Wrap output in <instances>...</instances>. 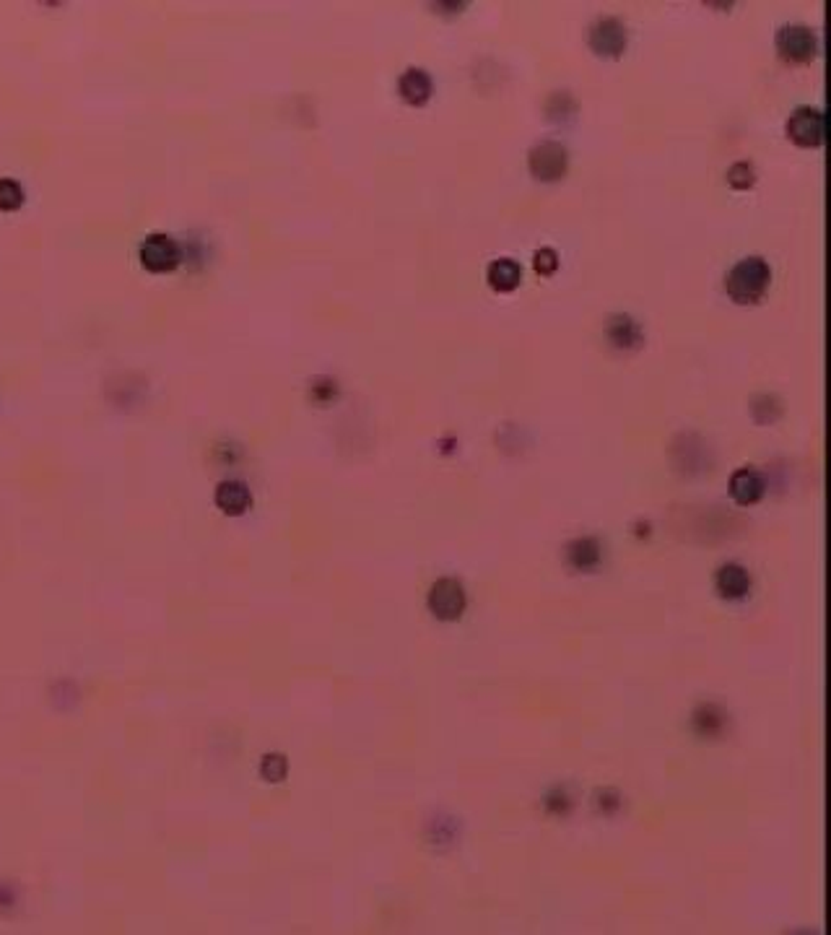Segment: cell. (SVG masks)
Instances as JSON below:
<instances>
[{
	"label": "cell",
	"instance_id": "cell-1",
	"mask_svg": "<svg viewBox=\"0 0 831 935\" xmlns=\"http://www.w3.org/2000/svg\"><path fill=\"white\" fill-rule=\"evenodd\" d=\"M769 283H772V268L769 263L759 258V255H751V258H743L738 260L725 276V291L727 297L735 302V305H756L762 302L764 294L769 291Z\"/></svg>",
	"mask_w": 831,
	"mask_h": 935
},
{
	"label": "cell",
	"instance_id": "cell-7",
	"mask_svg": "<svg viewBox=\"0 0 831 935\" xmlns=\"http://www.w3.org/2000/svg\"><path fill=\"white\" fill-rule=\"evenodd\" d=\"M140 265L151 273H170L179 265V247L167 234L146 237L138 250Z\"/></svg>",
	"mask_w": 831,
	"mask_h": 935
},
{
	"label": "cell",
	"instance_id": "cell-12",
	"mask_svg": "<svg viewBox=\"0 0 831 935\" xmlns=\"http://www.w3.org/2000/svg\"><path fill=\"white\" fill-rule=\"evenodd\" d=\"M566 564L577 572H590L600 564L603 559V546L598 538L592 535H582V538H574L569 546H566Z\"/></svg>",
	"mask_w": 831,
	"mask_h": 935
},
{
	"label": "cell",
	"instance_id": "cell-17",
	"mask_svg": "<svg viewBox=\"0 0 831 935\" xmlns=\"http://www.w3.org/2000/svg\"><path fill=\"white\" fill-rule=\"evenodd\" d=\"M24 203V190L16 179H0V210H16Z\"/></svg>",
	"mask_w": 831,
	"mask_h": 935
},
{
	"label": "cell",
	"instance_id": "cell-5",
	"mask_svg": "<svg viewBox=\"0 0 831 935\" xmlns=\"http://www.w3.org/2000/svg\"><path fill=\"white\" fill-rule=\"evenodd\" d=\"M426 606L439 622H457L465 614V606H468L465 588L457 580H452V577L437 580L431 585V590H429Z\"/></svg>",
	"mask_w": 831,
	"mask_h": 935
},
{
	"label": "cell",
	"instance_id": "cell-13",
	"mask_svg": "<svg viewBox=\"0 0 831 935\" xmlns=\"http://www.w3.org/2000/svg\"><path fill=\"white\" fill-rule=\"evenodd\" d=\"M605 336L611 341L613 348H621V351H631V348L642 346V328L637 325L634 317L629 314H616L608 320V328H605Z\"/></svg>",
	"mask_w": 831,
	"mask_h": 935
},
{
	"label": "cell",
	"instance_id": "cell-19",
	"mask_svg": "<svg viewBox=\"0 0 831 935\" xmlns=\"http://www.w3.org/2000/svg\"><path fill=\"white\" fill-rule=\"evenodd\" d=\"M533 268L541 273V276H554L558 271V255L551 247H541L535 255H533Z\"/></svg>",
	"mask_w": 831,
	"mask_h": 935
},
{
	"label": "cell",
	"instance_id": "cell-4",
	"mask_svg": "<svg viewBox=\"0 0 831 935\" xmlns=\"http://www.w3.org/2000/svg\"><path fill=\"white\" fill-rule=\"evenodd\" d=\"M787 139L800 148H819L827 140V117L819 107H797L787 120Z\"/></svg>",
	"mask_w": 831,
	"mask_h": 935
},
{
	"label": "cell",
	"instance_id": "cell-6",
	"mask_svg": "<svg viewBox=\"0 0 831 935\" xmlns=\"http://www.w3.org/2000/svg\"><path fill=\"white\" fill-rule=\"evenodd\" d=\"M626 42H629L626 27H623L619 19H613V16L598 19V21L590 27V50H592L595 55H600V58H611V60L621 58L623 50H626Z\"/></svg>",
	"mask_w": 831,
	"mask_h": 935
},
{
	"label": "cell",
	"instance_id": "cell-11",
	"mask_svg": "<svg viewBox=\"0 0 831 935\" xmlns=\"http://www.w3.org/2000/svg\"><path fill=\"white\" fill-rule=\"evenodd\" d=\"M249 504H252V494L242 481H221L216 488V507L224 515H232V518L244 515Z\"/></svg>",
	"mask_w": 831,
	"mask_h": 935
},
{
	"label": "cell",
	"instance_id": "cell-18",
	"mask_svg": "<svg viewBox=\"0 0 831 935\" xmlns=\"http://www.w3.org/2000/svg\"><path fill=\"white\" fill-rule=\"evenodd\" d=\"M286 772H289V762H286V757H281V754H268V757L263 759V764H260V774H263V780H268V782H281V780L286 777Z\"/></svg>",
	"mask_w": 831,
	"mask_h": 935
},
{
	"label": "cell",
	"instance_id": "cell-3",
	"mask_svg": "<svg viewBox=\"0 0 831 935\" xmlns=\"http://www.w3.org/2000/svg\"><path fill=\"white\" fill-rule=\"evenodd\" d=\"M527 170L538 182H558L569 170V151L556 140H541L527 154Z\"/></svg>",
	"mask_w": 831,
	"mask_h": 935
},
{
	"label": "cell",
	"instance_id": "cell-14",
	"mask_svg": "<svg viewBox=\"0 0 831 935\" xmlns=\"http://www.w3.org/2000/svg\"><path fill=\"white\" fill-rule=\"evenodd\" d=\"M486 281H488V286H491L494 291L510 294V291L518 289L519 281H522V268H519L518 260H512V258H499V260H494V263L488 265Z\"/></svg>",
	"mask_w": 831,
	"mask_h": 935
},
{
	"label": "cell",
	"instance_id": "cell-15",
	"mask_svg": "<svg viewBox=\"0 0 831 935\" xmlns=\"http://www.w3.org/2000/svg\"><path fill=\"white\" fill-rule=\"evenodd\" d=\"M693 725L701 735H717L723 725H725V715L715 707V704H707V707H699L696 715H693Z\"/></svg>",
	"mask_w": 831,
	"mask_h": 935
},
{
	"label": "cell",
	"instance_id": "cell-2",
	"mask_svg": "<svg viewBox=\"0 0 831 935\" xmlns=\"http://www.w3.org/2000/svg\"><path fill=\"white\" fill-rule=\"evenodd\" d=\"M774 47L780 52V58L785 63H793V66H803V63H811L819 52V36L811 27H803V24H787L782 27L777 36H774Z\"/></svg>",
	"mask_w": 831,
	"mask_h": 935
},
{
	"label": "cell",
	"instance_id": "cell-9",
	"mask_svg": "<svg viewBox=\"0 0 831 935\" xmlns=\"http://www.w3.org/2000/svg\"><path fill=\"white\" fill-rule=\"evenodd\" d=\"M730 496H732V502L740 504V507H754L756 502H762L764 479L754 468H740V471H735L732 479H730Z\"/></svg>",
	"mask_w": 831,
	"mask_h": 935
},
{
	"label": "cell",
	"instance_id": "cell-16",
	"mask_svg": "<svg viewBox=\"0 0 831 935\" xmlns=\"http://www.w3.org/2000/svg\"><path fill=\"white\" fill-rule=\"evenodd\" d=\"M754 182H756V170L748 162H738L727 170V185L732 190H748L754 187Z\"/></svg>",
	"mask_w": 831,
	"mask_h": 935
},
{
	"label": "cell",
	"instance_id": "cell-8",
	"mask_svg": "<svg viewBox=\"0 0 831 935\" xmlns=\"http://www.w3.org/2000/svg\"><path fill=\"white\" fill-rule=\"evenodd\" d=\"M715 588H717V592H720L725 600H740V598H746L748 590H751V574H748L746 567L730 561V564H723V567L717 569V574H715Z\"/></svg>",
	"mask_w": 831,
	"mask_h": 935
},
{
	"label": "cell",
	"instance_id": "cell-10",
	"mask_svg": "<svg viewBox=\"0 0 831 935\" xmlns=\"http://www.w3.org/2000/svg\"><path fill=\"white\" fill-rule=\"evenodd\" d=\"M398 91H400V97H403V102L406 104H411V107H423V104L431 99V91H434L431 75L423 68H408L398 78Z\"/></svg>",
	"mask_w": 831,
	"mask_h": 935
}]
</instances>
